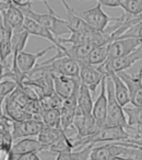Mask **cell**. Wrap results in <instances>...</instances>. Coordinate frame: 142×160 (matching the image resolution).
I'll list each match as a JSON object with an SVG mask.
<instances>
[{
	"label": "cell",
	"mask_w": 142,
	"mask_h": 160,
	"mask_svg": "<svg viewBox=\"0 0 142 160\" xmlns=\"http://www.w3.org/2000/svg\"><path fill=\"white\" fill-rule=\"evenodd\" d=\"M73 128L76 129L77 139H81V138L88 137L100 129L97 123H96L95 118L92 114H84L80 109H77L76 115H74L73 121Z\"/></svg>",
	"instance_id": "8"
},
{
	"label": "cell",
	"mask_w": 142,
	"mask_h": 160,
	"mask_svg": "<svg viewBox=\"0 0 142 160\" xmlns=\"http://www.w3.org/2000/svg\"><path fill=\"white\" fill-rule=\"evenodd\" d=\"M97 46L94 43H87V44L72 45L71 47L66 48V56L73 58L78 62H84L85 58L89 56V54Z\"/></svg>",
	"instance_id": "22"
},
{
	"label": "cell",
	"mask_w": 142,
	"mask_h": 160,
	"mask_svg": "<svg viewBox=\"0 0 142 160\" xmlns=\"http://www.w3.org/2000/svg\"><path fill=\"white\" fill-rule=\"evenodd\" d=\"M29 35L30 33L24 29V27L12 31L11 44H12V56L13 57H16L18 54H20L21 52L24 51V47L26 45Z\"/></svg>",
	"instance_id": "23"
},
{
	"label": "cell",
	"mask_w": 142,
	"mask_h": 160,
	"mask_svg": "<svg viewBox=\"0 0 142 160\" xmlns=\"http://www.w3.org/2000/svg\"><path fill=\"white\" fill-rule=\"evenodd\" d=\"M109 77L111 78L114 83V91H115V96L117 101L120 103L121 107H126L128 103H130V96H129V90L127 88L126 83L124 82V80L118 76L117 72L114 71H109L107 72Z\"/></svg>",
	"instance_id": "18"
},
{
	"label": "cell",
	"mask_w": 142,
	"mask_h": 160,
	"mask_svg": "<svg viewBox=\"0 0 142 160\" xmlns=\"http://www.w3.org/2000/svg\"><path fill=\"white\" fill-rule=\"evenodd\" d=\"M108 160H141V159H135V158H128V157H113Z\"/></svg>",
	"instance_id": "38"
},
{
	"label": "cell",
	"mask_w": 142,
	"mask_h": 160,
	"mask_svg": "<svg viewBox=\"0 0 142 160\" xmlns=\"http://www.w3.org/2000/svg\"><path fill=\"white\" fill-rule=\"evenodd\" d=\"M93 97H92L91 90L89 89L87 85L81 82L80 89L78 93V108L83 112L84 114H92L93 111Z\"/></svg>",
	"instance_id": "20"
},
{
	"label": "cell",
	"mask_w": 142,
	"mask_h": 160,
	"mask_svg": "<svg viewBox=\"0 0 142 160\" xmlns=\"http://www.w3.org/2000/svg\"><path fill=\"white\" fill-rule=\"evenodd\" d=\"M132 145H133V146H135V147H137L138 149H140V150L142 151V146H139V145H135V144H132Z\"/></svg>",
	"instance_id": "41"
},
{
	"label": "cell",
	"mask_w": 142,
	"mask_h": 160,
	"mask_svg": "<svg viewBox=\"0 0 142 160\" xmlns=\"http://www.w3.org/2000/svg\"><path fill=\"white\" fill-rule=\"evenodd\" d=\"M25 17L33 19L34 21L40 23L45 28L49 30L56 38L64 35V34H70L71 31L67 24L66 20L58 16L56 12H48V13H37L32 7H23L20 8Z\"/></svg>",
	"instance_id": "2"
},
{
	"label": "cell",
	"mask_w": 142,
	"mask_h": 160,
	"mask_svg": "<svg viewBox=\"0 0 142 160\" xmlns=\"http://www.w3.org/2000/svg\"><path fill=\"white\" fill-rule=\"evenodd\" d=\"M92 149H93V144L87 145L79 151L58 153L56 160H89Z\"/></svg>",
	"instance_id": "28"
},
{
	"label": "cell",
	"mask_w": 142,
	"mask_h": 160,
	"mask_svg": "<svg viewBox=\"0 0 142 160\" xmlns=\"http://www.w3.org/2000/svg\"><path fill=\"white\" fill-rule=\"evenodd\" d=\"M23 27H24V29L26 30L30 34L35 35V36H40V38H46V40L50 41V42L53 43V45H55L56 49H61V51L66 52L67 47H64V44H61V43L59 42V38H56L47 28H45L44 25H42L40 23L34 21L33 19L25 17Z\"/></svg>",
	"instance_id": "12"
},
{
	"label": "cell",
	"mask_w": 142,
	"mask_h": 160,
	"mask_svg": "<svg viewBox=\"0 0 142 160\" xmlns=\"http://www.w3.org/2000/svg\"><path fill=\"white\" fill-rule=\"evenodd\" d=\"M120 8L131 16H140L142 14V0H122Z\"/></svg>",
	"instance_id": "31"
},
{
	"label": "cell",
	"mask_w": 142,
	"mask_h": 160,
	"mask_svg": "<svg viewBox=\"0 0 142 160\" xmlns=\"http://www.w3.org/2000/svg\"><path fill=\"white\" fill-rule=\"evenodd\" d=\"M127 116L128 128L135 133V137L142 135V107L124 108Z\"/></svg>",
	"instance_id": "19"
},
{
	"label": "cell",
	"mask_w": 142,
	"mask_h": 160,
	"mask_svg": "<svg viewBox=\"0 0 142 160\" xmlns=\"http://www.w3.org/2000/svg\"><path fill=\"white\" fill-rule=\"evenodd\" d=\"M106 114H107V92H106V76L101 82V92L97 99L95 100L93 105L92 115L94 116L98 127L102 128L105 126L106 123Z\"/></svg>",
	"instance_id": "14"
},
{
	"label": "cell",
	"mask_w": 142,
	"mask_h": 160,
	"mask_svg": "<svg viewBox=\"0 0 142 160\" xmlns=\"http://www.w3.org/2000/svg\"><path fill=\"white\" fill-rule=\"evenodd\" d=\"M40 76L37 78H26L30 82L38 86L43 90L44 94H50L55 92V87H54V77L53 73L50 72H40Z\"/></svg>",
	"instance_id": "24"
},
{
	"label": "cell",
	"mask_w": 142,
	"mask_h": 160,
	"mask_svg": "<svg viewBox=\"0 0 142 160\" xmlns=\"http://www.w3.org/2000/svg\"><path fill=\"white\" fill-rule=\"evenodd\" d=\"M44 123L37 118L25 121H13V128H12L13 140L16 142L21 138L38 135L40 132L44 128Z\"/></svg>",
	"instance_id": "9"
},
{
	"label": "cell",
	"mask_w": 142,
	"mask_h": 160,
	"mask_svg": "<svg viewBox=\"0 0 142 160\" xmlns=\"http://www.w3.org/2000/svg\"><path fill=\"white\" fill-rule=\"evenodd\" d=\"M40 120H42V122L45 124V126L61 128V115H60V109L44 110V111L42 112V114H40Z\"/></svg>",
	"instance_id": "27"
},
{
	"label": "cell",
	"mask_w": 142,
	"mask_h": 160,
	"mask_svg": "<svg viewBox=\"0 0 142 160\" xmlns=\"http://www.w3.org/2000/svg\"><path fill=\"white\" fill-rule=\"evenodd\" d=\"M8 32H12V30L9 29V28H6L5 27V24H3L2 16L0 14V42H1V40H2V38H5L6 35H7Z\"/></svg>",
	"instance_id": "36"
},
{
	"label": "cell",
	"mask_w": 142,
	"mask_h": 160,
	"mask_svg": "<svg viewBox=\"0 0 142 160\" xmlns=\"http://www.w3.org/2000/svg\"><path fill=\"white\" fill-rule=\"evenodd\" d=\"M79 17L83 19L92 29L96 31H104L108 27L109 22H116L118 18H111L102 9V5L97 2L95 7L84 11H77Z\"/></svg>",
	"instance_id": "4"
},
{
	"label": "cell",
	"mask_w": 142,
	"mask_h": 160,
	"mask_svg": "<svg viewBox=\"0 0 142 160\" xmlns=\"http://www.w3.org/2000/svg\"><path fill=\"white\" fill-rule=\"evenodd\" d=\"M135 38L142 41V21L137 23L135 25H133V27H131L130 29L125 34H122L119 38Z\"/></svg>",
	"instance_id": "33"
},
{
	"label": "cell",
	"mask_w": 142,
	"mask_h": 160,
	"mask_svg": "<svg viewBox=\"0 0 142 160\" xmlns=\"http://www.w3.org/2000/svg\"><path fill=\"white\" fill-rule=\"evenodd\" d=\"M54 87L55 92L60 96L62 99H67L73 93V91L80 86L81 80L80 78L68 77V76L61 75H54Z\"/></svg>",
	"instance_id": "13"
},
{
	"label": "cell",
	"mask_w": 142,
	"mask_h": 160,
	"mask_svg": "<svg viewBox=\"0 0 142 160\" xmlns=\"http://www.w3.org/2000/svg\"><path fill=\"white\" fill-rule=\"evenodd\" d=\"M74 150L73 142L72 137L68 136L67 134H64L57 142H55L50 147L48 148V151L53 153H62V152H70Z\"/></svg>",
	"instance_id": "26"
},
{
	"label": "cell",
	"mask_w": 142,
	"mask_h": 160,
	"mask_svg": "<svg viewBox=\"0 0 142 160\" xmlns=\"http://www.w3.org/2000/svg\"><path fill=\"white\" fill-rule=\"evenodd\" d=\"M5 97H0V116H3L5 115V113H3V103H5Z\"/></svg>",
	"instance_id": "39"
},
{
	"label": "cell",
	"mask_w": 142,
	"mask_h": 160,
	"mask_svg": "<svg viewBox=\"0 0 142 160\" xmlns=\"http://www.w3.org/2000/svg\"><path fill=\"white\" fill-rule=\"evenodd\" d=\"M40 102L43 111L50 109H60L62 107V103H64V99L60 96H58L56 92H54V93L46 94L43 98H40Z\"/></svg>",
	"instance_id": "29"
},
{
	"label": "cell",
	"mask_w": 142,
	"mask_h": 160,
	"mask_svg": "<svg viewBox=\"0 0 142 160\" xmlns=\"http://www.w3.org/2000/svg\"><path fill=\"white\" fill-rule=\"evenodd\" d=\"M3 6H5V2H3V0H2V2H0V14H1V11H2V9H3Z\"/></svg>",
	"instance_id": "40"
},
{
	"label": "cell",
	"mask_w": 142,
	"mask_h": 160,
	"mask_svg": "<svg viewBox=\"0 0 142 160\" xmlns=\"http://www.w3.org/2000/svg\"><path fill=\"white\" fill-rule=\"evenodd\" d=\"M64 134H66V132L61 128L44 126V128L40 132L37 137H38V140H40V142L46 147L47 150H48L49 147H50L55 142H57Z\"/></svg>",
	"instance_id": "21"
},
{
	"label": "cell",
	"mask_w": 142,
	"mask_h": 160,
	"mask_svg": "<svg viewBox=\"0 0 142 160\" xmlns=\"http://www.w3.org/2000/svg\"><path fill=\"white\" fill-rule=\"evenodd\" d=\"M79 65H80L79 78H80L81 82L87 85L94 96L97 87L101 85L102 80L104 79L107 73H105L98 66H93V65L87 64L84 62H79Z\"/></svg>",
	"instance_id": "7"
},
{
	"label": "cell",
	"mask_w": 142,
	"mask_h": 160,
	"mask_svg": "<svg viewBox=\"0 0 142 160\" xmlns=\"http://www.w3.org/2000/svg\"><path fill=\"white\" fill-rule=\"evenodd\" d=\"M107 58H108V44L100 45V46H96L89 54V56L85 58L84 62L93 65V66H98V65L104 64Z\"/></svg>",
	"instance_id": "25"
},
{
	"label": "cell",
	"mask_w": 142,
	"mask_h": 160,
	"mask_svg": "<svg viewBox=\"0 0 142 160\" xmlns=\"http://www.w3.org/2000/svg\"><path fill=\"white\" fill-rule=\"evenodd\" d=\"M60 1H61L64 9H66V17H64V19L66 20L67 24H68V27L71 32L85 31V30L92 29V28L90 27V25L88 24L81 17L78 16L77 10L71 7L66 0H60Z\"/></svg>",
	"instance_id": "17"
},
{
	"label": "cell",
	"mask_w": 142,
	"mask_h": 160,
	"mask_svg": "<svg viewBox=\"0 0 142 160\" xmlns=\"http://www.w3.org/2000/svg\"><path fill=\"white\" fill-rule=\"evenodd\" d=\"M3 113L12 121H25L35 118L31 113L26 111L21 104L14 101L10 96L6 97L3 103Z\"/></svg>",
	"instance_id": "15"
},
{
	"label": "cell",
	"mask_w": 142,
	"mask_h": 160,
	"mask_svg": "<svg viewBox=\"0 0 142 160\" xmlns=\"http://www.w3.org/2000/svg\"><path fill=\"white\" fill-rule=\"evenodd\" d=\"M12 32H8L7 35L0 42V62L3 65H8L7 59L10 55H12V44H11Z\"/></svg>",
	"instance_id": "30"
},
{
	"label": "cell",
	"mask_w": 142,
	"mask_h": 160,
	"mask_svg": "<svg viewBox=\"0 0 142 160\" xmlns=\"http://www.w3.org/2000/svg\"><path fill=\"white\" fill-rule=\"evenodd\" d=\"M140 59H142V45L139 48L135 49V52L128 54V55L108 58L104 64L98 65V67H100L105 73L109 72V71L119 72V71L126 70V69L130 68L135 62H137L138 60H140Z\"/></svg>",
	"instance_id": "5"
},
{
	"label": "cell",
	"mask_w": 142,
	"mask_h": 160,
	"mask_svg": "<svg viewBox=\"0 0 142 160\" xmlns=\"http://www.w3.org/2000/svg\"><path fill=\"white\" fill-rule=\"evenodd\" d=\"M18 83L12 79H5L0 82V97H8L18 87Z\"/></svg>",
	"instance_id": "32"
},
{
	"label": "cell",
	"mask_w": 142,
	"mask_h": 160,
	"mask_svg": "<svg viewBox=\"0 0 142 160\" xmlns=\"http://www.w3.org/2000/svg\"><path fill=\"white\" fill-rule=\"evenodd\" d=\"M16 160H40V158L38 157V155L36 152H30L18 156L16 158Z\"/></svg>",
	"instance_id": "35"
},
{
	"label": "cell",
	"mask_w": 142,
	"mask_h": 160,
	"mask_svg": "<svg viewBox=\"0 0 142 160\" xmlns=\"http://www.w3.org/2000/svg\"><path fill=\"white\" fill-rule=\"evenodd\" d=\"M141 69H142V67H141Z\"/></svg>",
	"instance_id": "42"
},
{
	"label": "cell",
	"mask_w": 142,
	"mask_h": 160,
	"mask_svg": "<svg viewBox=\"0 0 142 160\" xmlns=\"http://www.w3.org/2000/svg\"><path fill=\"white\" fill-rule=\"evenodd\" d=\"M117 73L128 88L131 104L133 107H142V69L140 68L139 72L135 75H130L125 70Z\"/></svg>",
	"instance_id": "6"
},
{
	"label": "cell",
	"mask_w": 142,
	"mask_h": 160,
	"mask_svg": "<svg viewBox=\"0 0 142 160\" xmlns=\"http://www.w3.org/2000/svg\"><path fill=\"white\" fill-rule=\"evenodd\" d=\"M5 6L1 11L3 19V24L6 28H9L12 31L23 28L25 16L22 10L11 2V0H3Z\"/></svg>",
	"instance_id": "10"
},
{
	"label": "cell",
	"mask_w": 142,
	"mask_h": 160,
	"mask_svg": "<svg viewBox=\"0 0 142 160\" xmlns=\"http://www.w3.org/2000/svg\"><path fill=\"white\" fill-rule=\"evenodd\" d=\"M106 92H107V114L105 126H121L128 128L127 116L124 107L117 101L114 91V83L109 75H106Z\"/></svg>",
	"instance_id": "3"
},
{
	"label": "cell",
	"mask_w": 142,
	"mask_h": 160,
	"mask_svg": "<svg viewBox=\"0 0 142 160\" xmlns=\"http://www.w3.org/2000/svg\"><path fill=\"white\" fill-rule=\"evenodd\" d=\"M11 2L19 8L32 7V0H11Z\"/></svg>",
	"instance_id": "37"
},
{
	"label": "cell",
	"mask_w": 142,
	"mask_h": 160,
	"mask_svg": "<svg viewBox=\"0 0 142 160\" xmlns=\"http://www.w3.org/2000/svg\"><path fill=\"white\" fill-rule=\"evenodd\" d=\"M11 150L17 158L18 156L24 155V153L40 152V151L47 150V148L38 139L25 137V138H21L20 140L14 142Z\"/></svg>",
	"instance_id": "16"
},
{
	"label": "cell",
	"mask_w": 142,
	"mask_h": 160,
	"mask_svg": "<svg viewBox=\"0 0 142 160\" xmlns=\"http://www.w3.org/2000/svg\"><path fill=\"white\" fill-rule=\"evenodd\" d=\"M142 45V41L135 38H118L108 44V58L128 55ZM107 58V59H108Z\"/></svg>",
	"instance_id": "11"
},
{
	"label": "cell",
	"mask_w": 142,
	"mask_h": 160,
	"mask_svg": "<svg viewBox=\"0 0 142 160\" xmlns=\"http://www.w3.org/2000/svg\"><path fill=\"white\" fill-rule=\"evenodd\" d=\"M132 137L131 134L126 131L125 127L121 126H104L100 128L95 134L88 137L77 139L72 137L74 149L78 147H84L87 145L96 144V142H125Z\"/></svg>",
	"instance_id": "1"
},
{
	"label": "cell",
	"mask_w": 142,
	"mask_h": 160,
	"mask_svg": "<svg viewBox=\"0 0 142 160\" xmlns=\"http://www.w3.org/2000/svg\"><path fill=\"white\" fill-rule=\"evenodd\" d=\"M0 160H16V156L13 155L11 148L0 145Z\"/></svg>",
	"instance_id": "34"
}]
</instances>
